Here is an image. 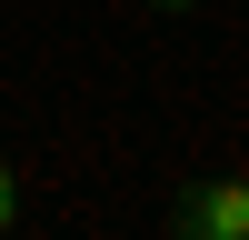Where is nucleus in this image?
Listing matches in <instances>:
<instances>
[{
	"label": "nucleus",
	"mask_w": 249,
	"mask_h": 240,
	"mask_svg": "<svg viewBox=\"0 0 249 240\" xmlns=\"http://www.w3.org/2000/svg\"><path fill=\"white\" fill-rule=\"evenodd\" d=\"M150 10H190V0H150Z\"/></svg>",
	"instance_id": "nucleus-3"
},
{
	"label": "nucleus",
	"mask_w": 249,
	"mask_h": 240,
	"mask_svg": "<svg viewBox=\"0 0 249 240\" xmlns=\"http://www.w3.org/2000/svg\"><path fill=\"white\" fill-rule=\"evenodd\" d=\"M249 230V180H190L170 200V240H239Z\"/></svg>",
	"instance_id": "nucleus-1"
},
{
	"label": "nucleus",
	"mask_w": 249,
	"mask_h": 240,
	"mask_svg": "<svg viewBox=\"0 0 249 240\" xmlns=\"http://www.w3.org/2000/svg\"><path fill=\"white\" fill-rule=\"evenodd\" d=\"M20 220V180H10V160H0V230Z\"/></svg>",
	"instance_id": "nucleus-2"
},
{
	"label": "nucleus",
	"mask_w": 249,
	"mask_h": 240,
	"mask_svg": "<svg viewBox=\"0 0 249 240\" xmlns=\"http://www.w3.org/2000/svg\"><path fill=\"white\" fill-rule=\"evenodd\" d=\"M0 240H10V230H0Z\"/></svg>",
	"instance_id": "nucleus-4"
},
{
	"label": "nucleus",
	"mask_w": 249,
	"mask_h": 240,
	"mask_svg": "<svg viewBox=\"0 0 249 240\" xmlns=\"http://www.w3.org/2000/svg\"><path fill=\"white\" fill-rule=\"evenodd\" d=\"M239 240H249V230H239Z\"/></svg>",
	"instance_id": "nucleus-5"
}]
</instances>
